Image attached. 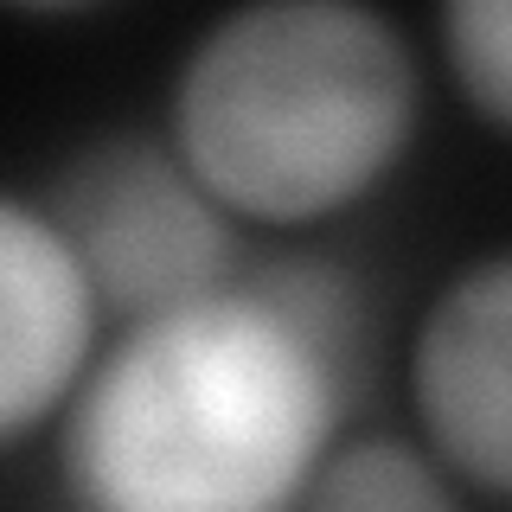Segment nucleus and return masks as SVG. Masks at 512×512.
I'll return each mask as SVG.
<instances>
[{
    "label": "nucleus",
    "mask_w": 512,
    "mask_h": 512,
    "mask_svg": "<svg viewBox=\"0 0 512 512\" xmlns=\"http://www.w3.org/2000/svg\"><path fill=\"white\" fill-rule=\"evenodd\" d=\"M301 512H461L455 474L410 436H340Z\"/></svg>",
    "instance_id": "nucleus-6"
},
{
    "label": "nucleus",
    "mask_w": 512,
    "mask_h": 512,
    "mask_svg": "<svg viewBox=\"0 0 512 512\" xmlns=\"http://www.w3.org/2000/svg\"><path fill=\"white\" fill-rule=\"evenodd\" d=\"M103 295H96L84 256L45 218L32 192H0V442L26 448L45 423L71 410L84 391L103 333Z\"/></svg>",
    "instance_id": "nucleus-5"
},
{
    "label": "nucleus",
    "mask_w": 512,
    "mask_h": 512,
    "mask_svg": "<svg viewBox=\"0 0 512 512\" xmlns=\"http://www.w3.org/2000/svg\"><path fill=\"white\" fill-rule=\"evenodd\" d=\"M39 205L84 256L116 327L186 308L244 276L237 218L192 180L180 148L148 128H109L64 154Z\"/></svg>",
    "instance_id": "nucleus-3"
},
{
    "label": "nucleus",
    "mask_w": 512,
    "mask_h": 512,
    "mask_svg": "<svg viewBox=\"0 0 512 512\" xmlns=\"http://www.w3.org/2000/svg\"><path fill=\"white\" fill-rule=\"evenodd\" d=\"M365 378V295L288 256L116 327L58 416L71 512H301Z\"/></svg>",
    "instance_id": "nucleus-1"
},
{
    "label": "nucleus",
    "mask_w": 512,
    "mask_h": 512,
    "mask_svg": "<svg viewBox=\"0 0 512 512\" xmlns=\"http://www.w3.org/2000/svg\"><path fill=\"white\" fill-rule=\"evenodd\" d=\"M410 410L455 480L512 500V250L461 263L410 340Z\"/></svg>",
    "instance_id": "nucleus-4"
},
{
    "label": "nucleus",
    "mask_w": 512,
    "mask_h": 512,
    "mask_svg": "<svg viewBox=\"0 0 512 512\" xmlns=\"http://www.w3.org/2000/svg\"><path fill=\"white\" fill-rule=\"evenodd\" d=\"M423 122L410 32L365 0H250L186 45L167 141L237 224L308 231L397 173Z\"/></svg>",
    "instance_id": "nucleus-2"
},
{
    "label": "nucleus",
    "mask_w": 512,
    "mask_h": 512,
    "mask_svg": "<svg viewBox=\"0 0 512 512\" xmlns=\"http://www.w3.org/2000/svg\"><path fill=\"white\" fill-rule=\"evenodd\" d=\"M436 39L468 109L512 135V0H442Z\"/></svg>",
    "instance_id": "nucleus-7"
}]
</instances>
